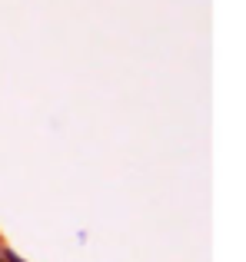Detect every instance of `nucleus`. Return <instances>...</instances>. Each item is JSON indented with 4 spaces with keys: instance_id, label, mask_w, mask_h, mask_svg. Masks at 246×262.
<instances>
[{
    "instance_id": "nucleus-1",
    "label": "nucleus",
    "mask_w": 246,
    "mask_h": 262,
    "mask_svg": "<svg viewBox=\"0 0 246 262\" xmlns=\"http://www.w3.org/2000/svg\"><path fill=\"white\" fill-rule=\"evenodd\" d=\"M0 262H4V252H0Z\"/></svg>"
}]
</instances>
